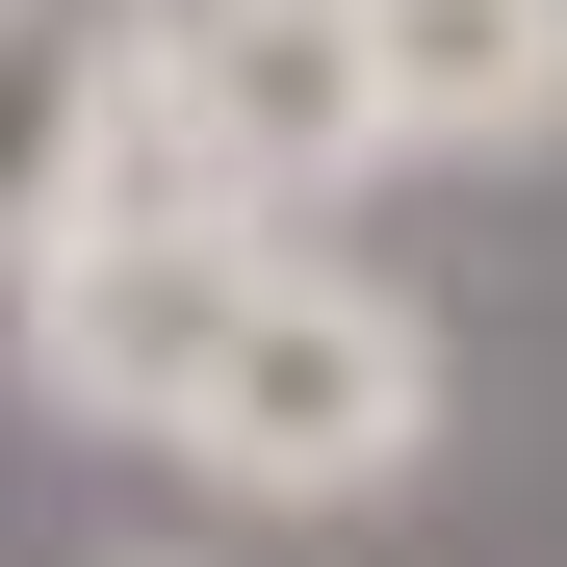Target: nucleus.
Here are the masks:
<instances>
[{
    "mask_svg": "<svg viewBox=\"0 0 567 567\" xmlns=\"http://www.w3.org/2000/svg\"><path fill=\"white\" fill-rule=\"evenodd\" d=\"M336 181H388V104H361V27H336V0H130L78 207H207V233H284V258H310Z\"/></svg>",
    "mask_w": 567,
    "mask_h": 567,
    "instance_id": "obj_1",
    "label": "nucleus"
},
{
    "mask_svg": "<svg viewBox=\"0 0 567 567\" xmlns=\"http://www.w3.org/2000/svg\"><path fill=\"white\" fill-rule=\"evenodd\" d=\"M181 464H207L233 516H388L439 464V310L361 258H258V310L207 361V413H181Z\"/></svg>",
    "mask_w": 567,
    "mask_h": 567,
    "instance_id": "obj_2",
    "label": "nucleus"
},
{
    "mask_svg": "<svg viewBox=\"0 0 567 567\" xmlns=\"http://www.w3.org/2000/svg\"><path fill=\"white\" fill-rule=\"evenodd\" d=\"M258 258H284V233H207V207H52V233H27V284H0L27 413H52V439H155V464H181V413H207V361H233V310H258Z\"/></svg>",
    "mask_w": 567,
    "mask_h": 567,
    "instance_id": "obj_3",
    "label": "nucleus"
},
{
    "mask_svg": "<svg viewBox=\"0 0 567 567\" xmlns=\"http://www.w3.org/2000/svg\"><path fill=\"white\" fill-rule=\"evenodd\" d=\"M388 155H567V0H336Z\"/></svg>",
    "mask_w": 567,
    "mask_h": 567,
    "instance_id": "obj_4",
    "label": "nucleus"
},
{
    "mask_svg": "<svg viewBox=\"0 0 567 567\" xmlns=\"http://www.w3.org/2000/svg\"><path fill=\"white\" fill-rule=\"evenodd\" d=\"M104 0H0V284H27V233L78 207V155H104Z\"/></svg>",
    "mask_w": 567,
    "mask_h": 567,
    "instance_id": "obj_5",
    "label": "nucleus"
}]
</instances>
